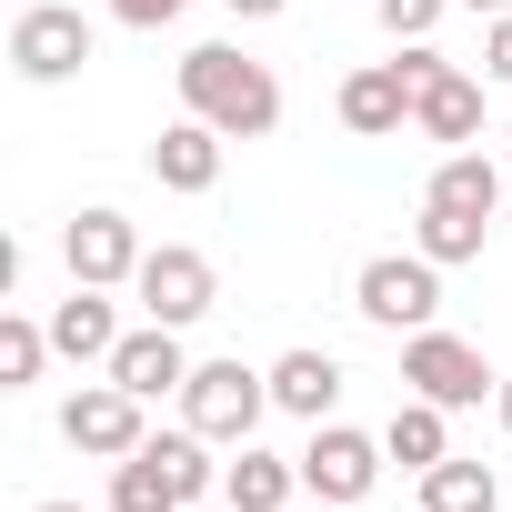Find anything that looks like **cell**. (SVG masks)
Returning <instances> with one entry per match:
<instances>
[{"instance_id": "d6986e66", "label": "cell", "mask_w": 512, "mask_h": 512, "mask_svg": "<svg viewBox=\"0 0 512 512\" xmlns=\"http://www.w3.org/2000/svg\"><path fill=\"white\" fill-rule=\"evenodd\" d=\"M422 201H452V211H482V221H492V211H502V171H492L482 151H442L432 181H422Z\"/></svg>"}, {"instance_id": "cb8c5ba5", "label": "cell", "mask_w": 512, "mask_h": 512, "mask_svg": "<svg viewBox=\"0 0 512 512\" xmlns=\"http://www.w3.org/2000/svg\"><path fill=\"white\" fill-rule=\"evenodd\" d=\"M482 81L512 91V11H492V31H482Z\"/></svg>"}, {"instance_id": "7a4b0ae2", "label": "cell", "mask_w": 512, "mask_h": 512, "mask_svg": "<svg viewBox=\"0 0 512 512\" xmlns=\"http://www.w3.org/2000/svg\"><path fill=\"white\" fill-rule=\"evenodd\" d=\"M352 312L382 322V332H432V312H442V262H422V251H372V262L352 272Z\"/></svg>"}, {"instance_id": "5b68a950", "label": "cell", "mask_w": 512, "mask_h": 512, "mask_svg": "<svg viewBox=\"0 0 512 512\" xmlns=\"http://www.w3.org/2000/svg\"><path fill=\"white\" fill-rule=\"evenodd\" d=\"M101 51V31L71 11V0H31V11L11 21V71L31 81V91H51V81H81V61Z\"/></svg>"}, {"instance_id": "30bf717a", "label": "cell", "mask_w": 512, "mask_h": 512, "mask_svg": "<svg viewBox=\"0 0 512 512\" xmlns=\"http://www.w3.org/2000/svg\"><path fill=\"white\" fill-rule=\"evenodd\" d=\"M121 392H141V402H161V392H181L191 382V352H181V332L171 322H141V332H121V352L101 362Z\"/></svg>"}, {"instance_id": "8fae6325", "label": "cell", "mask_w": 512, "mask_h": 512, "mask_svg": "<svg viewBox=\"0 0 512 512\" xmlns=\"http://www.w3.org/2000/svg\"><path fill=\"white\" fill-rule=\"evenodd\" d=\"M151 181H161V191H181V201H201V191L221 181V131H211L201 111H181V121L151 141Z\"/></svg>"}, {"instance_id": "7c38bea8", "label": "cell", "mask_w": 512, "mask_h": 512, "mask_svg": "<svg viewBox=\"0 0 512 512\" xmlns=\"http://www.w3.org/2000/svg\"><path fill=\"white\" fill-rule=\"evenodd\" d=\"M292 492H302V462H282L262 442H231V462H221V502L231 512H292Z\"/></svg>"}, {"instance_id": "7402d4cb", "label": "cell", "mask_w": 512, "mask_h": 512, "mask_svg": "<svg viewBox=\"0 0 512 512\" xmlns=\"http://www.w3.org/2000/svg\"><path fill=\"white\" fill-rule=\"evenodd\" d=\"M41 362H51V322L0 312V392H31V382H41Z\"/></svg>"}, {"instance_id": "9a60e30c", "label": "cell", "mask_w": 512, "mask_h": 512, "mask_svg": "<svg viewBox=\"0 0 512 512\" xmlns=\"http://www.w3.org/2000/svg\"><path fill=\"white\" fill-rule=\"evenodd\" d=\"M332 402H342V362H332V352H282V362H272V412L332 422Z\"/></svg>"}, {"instance_id": "3957f363", "label": "cell", "mask_w": 512, "mask_h": 512, "mask_svg": "<svg viewBox=\"0 0 512 512\" xmlns=\"http://www.w3.org/2000/svg\"><path fill=\"white\" fill-rule=\"evenodd\" d=\"M402 382L422 392V402H442V412H472L482 392H502V372L482 362V342H462V332H402Z\"/></svg>"}, {"instance_id": "6da1fadb", "label": "cell", "mask_w": 512, "mask_h": 512, "mask_svg": "<svg viewBox=\"0 0 512 512\" xmlns=\"http://www.w3.org/2000/svg\"><path fill=\"white\" fill-rule=\"evenodd\" d=\"M181 111H201L221 141H262V131H282V81L262 61H241L231 41H201V51H181Z\"/></svg>"}, {"instance_id": "f1b7e54d", "label": "cell", "mask_w": 512, "mask_h": 512, "mask_svg": "<svg viewBox=\"0 0 512 512\" xmlns=\"http://www.w3.org/2000/svg\"><path fill=\"white\" fill-rule=\"evenodd\" d=\"M31 512H81V502H31Z\"/></svg>"}, {"instance_id": "2e32d148", "label": "cell", "mask_w": 512, "mask_h": 512, "mask_svg": "<svg viewBox=\"0 0 512 512\" xmlns=\"http://www.w3.org/2000/svg\"><path fill=\"white\" fill-rule=\"evenodd\" d=\"M382 452H392L402 472H432V462H452V412L412 392V402H402V412L382 422Z\"/></svg>"}, {"instance_id": "f546056e", "label": "cell", "mask_w": 512, "mask_h": 512, "mask_svg": "<svg viewBox=\"0 0 512 512\" xmlns=\"http://www.w3.org/2000/svg\"><path fill=\"white\" fill-rule=\"evenodd\" d=\"M191 512H211V502H191ZM221 512H231V502H221Z\"/></svg>"}, {"instance_id": "44dd1931", "label": "cell", "mask_w": 512, "mask_h": 512, "mask_svg": "<svg viewBox=\"0 0 512 512\" xmlns=\"http://www.w3.org/2000/svg\"><path fill=\"white\" fill-rule=\"evenodd\" d=\"M492 502H502L492 462H462V452H452V462L422 472V512H492Z\"/></svg>"}, {"instance_id": "603a6c76", "label": "cell", "mask_w": 512, "mask_h": 512, "mask_svg": "<svg viewBox=\"0 0 512 512\" xmlns=\"http://www.w3.org/2000/svg\"><path fill=\"white\" fill-rule=\"evenodd\" d=\"M372 11H382V31H392V41H432L452 0H372Z\"/></svg>"}, {"instance_id": "ffe728a7", "label": "cell", "mask_w": 512, "mask_h": 512, "mask_svg": "<svg viewBox=\"0 0 512 512\" xmlns=\"http://www.w3.org/2000/svg\"><path fill=\"white\" fill-rule=\"evenodd\" d=\"M111 512H191L181 502V482H171V462L141 442L131 462H111Z\"/></svg>"}, {"instance_id": "52a82bcc", "label": "cell", "mask_w": 512, "mask_h": 512, "mask_svg": "<svg viewBox=\"0 0 512 512\" xmlns=\"http://www.w3.org/2000/svg\"><path fill=\"white\" fill-rule=\"evenodd\" d=\"M292 462H302V492H312V502H362V492L382 482V462H392V452H382V432L312 422V442H302Z\"/></svg>"}, {"instance_id": "d4e9b609", "label": "cell", "mask_w": 512, "mask_h": 512, "mask_svg": "<svg viewBox=\"0 0 512 512\" xmlns=\"http://www.w3.org/2000/svg\"><path fill=\"white\" fill-rule=\"evenodd\" d=\"M181 11H191V0H111L121 31H161V21H181Z\"/></svg>"}, {"instance_id": "5bb4252c", "label": "cell", "mask_w": 512, "mask_h": 512, "mask_svg": "<svg viewBox=\"0 0 512 512\" xmlns=\"http://www.w3.org/2000/svg\"><path fill=\"white\" fill-rule=\"evenodd\" d=\"M402 121H412V81H402L392 61H372V71H352V81H342V131L382 141V131H402Z\"/></svg>"}, {"instance_id": "4fadbf2b", "label": "cell", "mask_w": 512, "mask_h": 512, "mask_svg": "<svg viewBox=\"0 0 512 512\" xmlns=\"http://www.w3.org/2000/svg\"><path fill=\"white\" fill-rule=\"evenodd\" d=\"M51 352H61V362H111V352H121V312H111V292L71 282V302H51Z\"/></svg>"}, {"instance_id": "8992f818", "label": "cell", "mask_w": 512, "mask_h": 512, "mask_svg": "<svg viewBox=\"0 0 512 512\" xmlns=\"http://www.w3.org/2000/svg\"><path fill=\"white\" fill-rule=\"evenodd\" d=\"M61 442H71V452H91V462H131V452L151 442V402H141V392H121V382L101 372V382H81V392L61 402Z\"/></svg>"}, {"instance_id": "484cf974", "label": "cell", "mask_w": 512, "mask_h": 512, "mask_svg": "<svg viewBox=\"0 0 512 512\" xmlns=\"http://www.w3.org/2000/svg\"><path fill=\"white\" fill-rule=\"evenodd\" d=\"M221 11H231V21H282L292 0H221Z\"/></svg>"}, {"instance_id": "9c48e42d", "label": "cell", "mask_w": 512, "mask_h": 512, "mask_svg": "<svg viewBox=\"0 0 512 512\" xmlns=\"http://www.w3.org/2000/svg\"><path fill=\"white\" fill-rule=\"evenodd\" d=\"M61 262H71V282L121 292V282L141 272V231H131V211H81V221L61 231Z\"/></svg>"}, {"instance_id": "4316f807", "label": "cell", "mask_w": 512, "mask_h": 512, "mask_svg": "<svg viewBox=\"0 0 512 512\" xmlns=\"http://www.w3.org/2000/svg\"><path fill=\"white\" fill-rule=\"evenodd\" d=\"M492 412H502V432H512V372H502V392H492Z\"/></svg>"}, {"instance_id": "ac0fdd59", "label": "cell", "mask_w": 512, "mask_h": 512, "mask_svg": "<svg viewBox=\"0 0 512 512\" xmlns=\"http://www.w3.org/2000/svg\"><path fill=\"white\" fill-rule=\"evenodd\" d=\"M482 211H452V201H422V221H412V251L422 262H442V272H462V262H482Z\"/></svg>"}, {"instance_id": "ba28073f", "label": "cell", "mask_w": 512, "mask_h": 512, "mask_svg": "<svg viewBox=\"0 0 512 512\" xmlns=\"http://www.w3.org/2000/svg\"><path fill=\"white\" fill-rule=\"evenodd\" d=\"M131 292H141V312L151 322H171V332H191L201 312H211V262H201V251L191 241H161V251H141V272H131Z\"/></svg>"}, {"instance_id": "83f0119b", "label": "cell", "mask_w": 512, "mask_h": 512, "mask_svg": "<svg viewBox=\"0 0 512 512\" xmlns=\"http://www.w3.org/2000/svg\"><path fill=\"white\" fill-rule=\"evenodd\" d=\"M462 11H512V0H462Z\"/></svg>"}, {"instance_id": "277c9868", "label": "cell", "mask_w": 512, "mask_h": 512, "mask_svg": "<svg viewBox=\"0 0 512 512\" xmlns=\"http://www.w3.org/2000/svg\"><path fill=\"white\" fill-rule=\"evenodd\" d=\"M272 412V372H241V362H191L181 382V422L211 432V442H251Z\"/></svg>"}, {"instance_id": "e0dca14e", "label": "cell", "mask_w": 512, "mask_h": 512, "mask_svg": "<svg viewBox=\"0 0 512 512\" xmlns=\"http://www.w3.org/2000/svg\"><path fill=\"white\" fill-rule=\"evenodd\" d=\"M412 121H422L432 141H452V151H462V141H482V81H472V71H442V81L412 101Z\"/></svg>"}]
</instances>
